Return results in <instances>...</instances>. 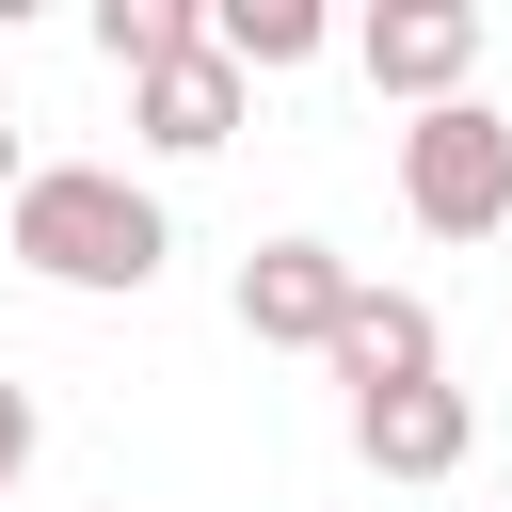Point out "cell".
Masks as SVG:
<instances>
[{"instance_id":"ba28073f","label":"cell","mask_w":512,"mask_h":512,"mask_svg":"<svg viewBox=\"0 0 512 512\" xmlns=\"http://www.w3.org/2000/svg\"><path fill=\"white\" fill-rule=\"evenodd\" d=\"M208 48H224L240 80H288V64L336 48V16H320V0H208Z\"/></svg>"},{"instance_id":"5b68a950","label":"cell","mask_w":512,"mask_h":512,"mask_svg":"<svg viewBox=\"0 0 512 512\" xmlns=\"http://www.w3.org/2000/svg\"><path fill=\"white\" fill-rule=\"evenodd\" d=\"M464 448H480V400H464V384H384V400H352V464H368V480H464Z\"/></svg>"},{"instance_id":"7c38bea8","label":"cell","mask_w":512,"mask_h":512,"mask_svg":"<svg viewBox=\"0 0 512 512\" xmlns=\"http://www.w3.org/2000/svg\"><path fill=\"white\" fill-rule=\"evenodd\" d=\"M96 512H144V496H96Z\"/></svg>"},{"instance_id":"30bf717a","label":"cell","mask_w":512,"mask_h":512,"mask_svg":"<svg viewBox=\"0 0 512 512\" xmlns=\"http://www.w3.org/2000/svg\"><path fill=\"white\" fill-rule=\"evenodd\" d=\"M32 448H48V416H32V384H0V496L32 480Z\"/></svg>"},{"instance_id":"6da1fadb","label":"cell","mask_w":512,"mask_h":512,"mask_svg":"<svg viewBox=\"0 0 512 512\" xmlns=\"http://www.w3.org/2000/svg\"><path fill=\"white\" fill-rule=\"evenodd\" d=\"M0 256L48 272V288H80V304H144L160 256H176V224H160V192L128 160H32V192L0 208Z\"/></svg>"},{"instance_id":"8fae6325","label":"cell","mask_w":512,"mask_h":512,"mask_svg":"<svg viewBox=\"0 0 512 512\" xmlns=\"http://www.w3.org/2000/svg\"><path fill=\"white\" fill-rule=\"evenodd\" d=\"M16 192H32V160H16V128H0V208H16Z\"/></svg>"},{"instance_id":"52a82bcc","label":"cell","mask_w":512,"mask_h":512,"mask_svg":"<svg viewBox=\"0 0 512 512\" xmlns=\"http://www.w3.org/2000/svg\"><path fill=\"white\" fill-rule=\"evenodd\" d=\"M352 400H384V384H448V320L416 304V288H368L352 320H336V352H320Z\"/></svg>"},{"instance_id":"3957f363","label":"cell","mask_w":512,"mask_h":512,"mask_svg":"<svg viewBox=\"0 0 512 512\" xmlns=\"http://www.w3.org/2000/svg\"><path fill=\"white\" fill-rule=\"evenodd\" d=\"M352 64H368V96L448 112V96H480V0H368L352 16Z\"/></svg>"},{"instance_id":"9c48e42d","label":"cell","mask_w":512,"mask_h":512,"mask_svg":"<svg viewBox=\"0 0 512 512\" xmlns=\"http://www.w3.org/2000/svg\"><path fill=\"white\" fill-rule=\"evenodd\" d=\"M192 48H208V0H96V64H112L128 96H144L160 64H192Z\"/></svg>"},{"instance_id":"8992f818","label":"cell","mask_w":512,"mask_h":512,"mask_svg":"<svg viewBox=\"0 0 512 512\" xmlns=\"http://www.w3.org/2000/svg\"><path fill=\"white\" fill-rule=\"evenodd\" d=\"M240 112H256V80H240L224 48H192V64H160V80L128 96V128H144L160 160H224V144H240Z\"/></svg>"},{"instance_id":"277c9868","label":"cell","mask_w":512,"mask_h":512,"mask_svg":"<svg viewBox=\"0 0 512 512\" xmlns=\"http://www.w3.org/2000/svg\"><path fill=\"white\" fill-rule=\"evenodd\" d=\"M224 304H240V336H256V352H336V320L368 304V272H352L336 240H304V224H288V240H256V256H240V288H224Z\"/></svg>"},{"instance_id":"7a4b0ae2","label":"cell","mask_w":512,"mask_h":512,"mask_svg":"<svg viewBox=\"0 0 512 512\" xmlns=\"http://www.w3.org/2000/svg\"><path fill=\"white\" fill-rule=\"evenodd\" d=\"M400 208H416L432 240H496V224H512V112H496V96L416 112V128H400Z\"/></svg>"}]
</instances>
